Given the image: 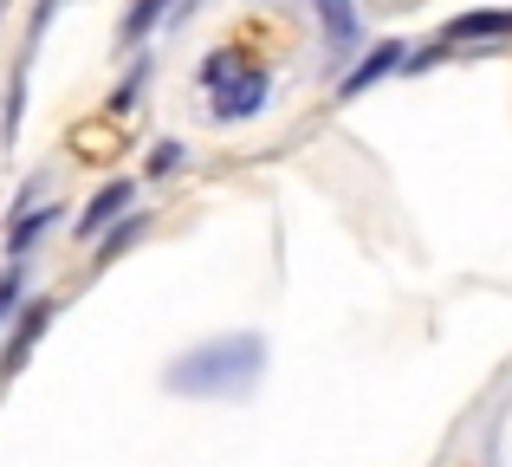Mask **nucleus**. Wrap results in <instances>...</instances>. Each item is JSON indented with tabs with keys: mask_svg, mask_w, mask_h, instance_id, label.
Masks as SVG:
<instances>
[{
	"mask_svg": "<svg viewBox=\"0 0 512 467\" xmlns=\"http://www.w3.org/2000/svg\"><path fill=\"white\" fill-rule=\"evenodd\" d=\"M318 20H325V39H331V59H350V46H357V7L350 0H312Z\"/></svg>",
	"mask_w": 512,
	"mask_h": 467,
	"instance_id": "obj_6",
	"label": "nucleus"
},
{
	"mask_svg": "<svg viewBox=\"0 0 512 467\" xmlns=\"http://www.w3.org/2000/svg\"><path fill=\"white\" fill-rule=\"evenodd\" d=\"M512 33V13H454L448 20V39H500Z\"/></svg>",
	"mask_w": 512,
	"mask_h": 467,
	"instance_id": "obj_8",
	"label": "nucleus"
},
{
	"mask_svg": "<svg viewBox=\"0 0 512 467\" xmlns=\"http://www.w3.org/2000/svg\"><path fill=\"white\" fill-rule=\"evenodd\" d=\"M402 65H409V46H402V39H376V46H370V52H363V59L338 78V98H344V104H357L363 91L383 85V78H389V72H402Z\"/></svg>",
	"mask_w": 512,
	"mask_h": 467,
	"instance_id": "obj_4",
	"label": "nucleus"
},
{
	"mask_svg": "<svg viewBox=\"0 0 512 467\" xmlns=\"http://www.w3.org/2000/svg\"><path fill=\"white\" fill-rule=\"evenodd\" d=\"M201 85H208V98H214L208 111L221 117V124H247V117H260L266 98H273V72L253 65V59H240L234 46H221V52L201 59Z\"/></svg>",
	"mask_w": 512,
	"mask_h": 467,
	"instance_id": "obj_2",
	"label": "nucleus"
},
{
	"mask_svg": "<svg viewBox=\"0 0 512 467\" xmlns=\"http://www.w3.org/2000/svg\"><path fill=\"white\" fill-rule=\"evenodd\" d=\"M169 7H175V0H137V7L124 13V46H143V39L156 33V20H163Z\"/></svg>",
	"mask_w": 512,
	"mask_h": 467,
	"instance_id": "obj_9",
	"label": "nucleus"
},
{
	"mask_svg": "<svg viewBox=\"0 0 512 467\" xmlns=\"http://www.w3.org/2000/svg\"><path fill=\"white\" fill-rule=\"evenodd\" d=\"M46 221H59V208H33L26 221H13V234H7V260H26V247L46 234Z\"/></svg>",
	"mask_w": 512,
	"mask_h": 467,
	"instance_id": "obj_10",
	"label": "nucleus"
},
{
	"mask_svg": "<svg viewBox=\"0 0 512 467\" xmlns=\"http://www.w3.org/2000/svg\"><path fill=\"white\" fill-rule=\"evenodd\" d=\"M124 208H130V182L117 176V182H104V189L91 195V208H85V215H78V234H98L104 221H117V215H124Z\"/></svg>",
	"mask_w": 512,
	"mask_h": 467,
	"instance_id": "obj_7",
	"label": "nucleus"
},
{
	"mask_svg": "<svg viewBox=\"0 0 512 467\" xmlns=\"http://www.w3.org/2000/svg\"><path fill=\"white\" fill-rule=\"evenodd\" d=\"M137 234H143V221H124V228H117V234H111V240L98 247V266H111V260H117V253H124V247H130Z\"/></svg>",
	"mask_w": 512,
	"mask_h": 467,
	"instance_id": "obj_12",
	"label": "nucleus"
},
{
	"mask_svg": "<svg viewBox=\"0 0 512 467\" xmlns=\"http://www.w3.org/2000/svg\"><path fill=\"white\" fill-rule=\"evenodd\" d=\"M59 7H65V0H39L33 20H26V52H20V72H13L7 111H0V143L20 137V104H26V78H33V52H39V39H46V26H52V13H59Z\"/></svg>",
	"mask_w": 512,
	"mask_h": 467,
	"instance_id": "obj_3",
	"label": "nucleus"
},
{
	"mask_svg": "<svg viewBox=\"0 0 512 467\" xmlns=\"http://www.w3.org/2000/svg\"><path fill=\"white\" fill-rule=\"evenodd\" d=\"M0 13H7V0H0Z\"/></svg>",
	"mask_w": 512,
	"mask_h": 467,
	"instance_id": "obj_14",
	"label": "nucleus"
},
{
	"mask_svg": "<svg viewBox=\"0 0 512 467\" xmlns=\"http://www.w3.org/2000/svg\"><path fill=\"white\" fill-rule=\"evenodd\" d=\"M175 163H182V143H156L150 150V176H169Z\"/></svg>",
	"mask_w": 512,
	"mask_h": 467,
	"instance_id": "obj_13",
	"label": "nucleus"
},
{
	"mask_svg": "<svg viewBox=\"0 0 512 467\" xmlns=\"http://www.w3.org/2000/svg\"><path fill=\"white\" fill-rule=\"evenodd\" d=\"M266 370V338L260 331H234V338H214V344H195V351H182L169 364L163 390L175 396H247L253 383H260Z\"/></svg>",
	"mask_w": 512,
	"mask_h": 467,
	"instance_id": "obj_1",
	"label": "nucleus"
},
{
	"mask_svg": "<svg viewBox=\"0 0 512 467\" xmlns=\"http://www.w3.org/2000/svg\"><path fill=\"white\" fill-rule=\"evenodd\" d=\"M52 312H59L52 299H33L20 318H13V331H7V351H0V377H20V370H26V357H33V344L46 338Z\"/></svg>",
	"mask_w": 512,
	"mask_h": 467,
	"instance_id": "obj_5",
	"label": "nucleus"
},
{
	"mask_svg": "<svg viewBox=\"0 0 512 467\" xmlns=\"http://www.w3.org/2000/svg\"><path fill=\"white\" fill-rule=\"evenodd\" d=\"M20 292H26V266H20V260H7V266H0V325L26 312V305H20Z\"/></svg>",
	"mask_w": 512,
	"mask_h": 467,
	"instance_id": "obj_11",
	"label": "nucleus"
}]
</instances>
